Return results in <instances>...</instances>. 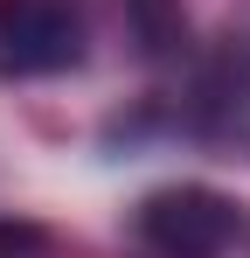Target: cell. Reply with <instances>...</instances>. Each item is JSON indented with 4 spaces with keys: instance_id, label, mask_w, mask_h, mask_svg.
Masks as SVG:
<instances>
[{
    "instance_id": "obj_4",
    "label": "cell",
    "mask_w": 250,
    "mask_h": 258,
    "mask_svg": "<svg viewBox=\"0 0 250 258\" xmlns=\"http://www.w3.org/2000/svg\"><path fill=\"white\" fill-rule=\"evenodd\" d=\"M28 251H42V237H35V230H14V223H0V258H28Z\"/></svg>"
},
{
    "instance_id": "obj_3",
    "label": "cell",
    "mask_w": 250,
    "mask_h": 258,
    "mask_svg": "<svg viewBox=\"0 0 250 258\" xmlns=\"http://www.w3.org/2000/svg\"><path fill=\"white\" fill-rule=\"evenodd\" d=\"M195 126L215 147H250V42L243 35L208 63L202 98H195Z\"/></svg>"
},
{
    "instance_id": "obj_1",
    "label": "cell",
    "mask_w": 250,
    "mask_h": 258,
    "mask_svg": "<svg viewBox=\"0 0 250 258\" xmlns=\"http://www.w3.org/2000/svg\"><path fill=\"white\" fill-rule=\"evenodd\" d=\"M236 237H243V210L222 188L181 181V188H153L139 203V244L153 258H222Z\"/></svg>"
},
{
    "instance_id": "obj_2",
    "label": "cell",
    "mask_w": 250,
    "mask_h": 258,
    "mask_svg": "<svg viewBox=\"0 0 250 258\" xmlns=\"http://www.w3.org/2000/svg\"><path fill=\"white\" fill-rule=\"evenodd\" d=\"M83 56V21L70 0H0V77L70 70Z\"/></svg>"
}]
</instances>
